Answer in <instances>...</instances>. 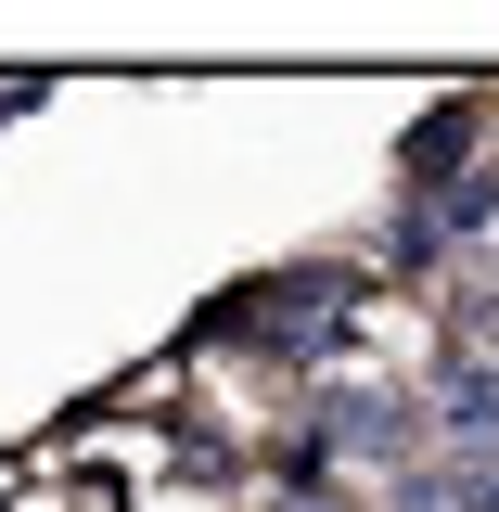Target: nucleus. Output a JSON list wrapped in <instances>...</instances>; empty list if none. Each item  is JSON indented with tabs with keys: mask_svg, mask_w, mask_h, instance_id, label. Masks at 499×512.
<instances>
[{
	"mask_svg": "<svg viewBox=\"0 0 499 512\" xmlns=\"http://www.w3.org/2000/svg\"><path fill=\"white\" fill-rule=\"evenodd\" d=\"M397 512H436V500H423V487H410V500H397Z\"/></svg>",
	"mask_w": 499,
	"mask_h": 512,
	"instance_id": "obj_2",
	"label": "nucleus"
},
{
	"mask_svg": "<svg viewBox=\"0 0 499 512\" xmlns=\"http://www.w3.org/2000/svg\"><path fill=\"white\" fill-rule=\"evenodd\" d=\"M448 423H461V436H499V384L487 372H448Z\"/></svg>",
	"mask_w": 499,
	"mask_h": 512,
	"instance_id": "obj_1",
	"label": "nucleus"
}]
</instances>
